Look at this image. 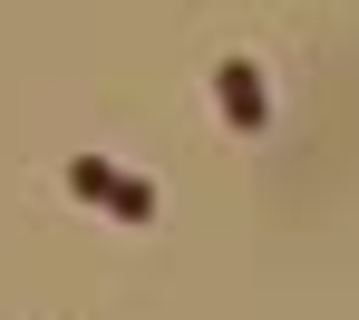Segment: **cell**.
Masks as SVG:
<instances>
[{"instance_id": "cell-1", "label": "cell", "mask_w": 359, "mask_h": 320, "mask_svg": "<svg viewBox=\"0 0 359 320\" xmlns=\"http://www.w3.org/2000/svg\"><path fill=\"white\" fill-rule=\"evenodd\" d=\"M68 194H88L117 223H156V175H117L107 155H68Z\"/></svg>"}, {"instance_id": "cell-2", "label": "cell", "mask_w": 359, "mask_h": 320, "mask_svg": "<svg viewBox=\"0 0 359 320\" xmlns=\"http://www.w3.org/2000/svg\"><path fill=\"white\" fill-rule=\"evenodd\" d=\"M214 107H224L233 136H272V88H262L252 59H214Z\"/></svg>"}]
</instances>
